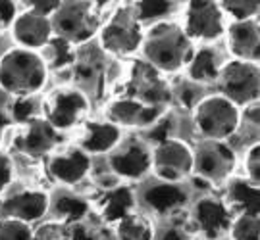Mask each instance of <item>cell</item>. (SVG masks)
Here are the masks:
<instances>
[{
	"label": "cell",
	"mask_w": 260,
	"mask_h": 240,
	"mask_svg": "<svg viewBox=\"0 0 260 240\" xmlns=\"http://www.w3.org/2000/svg\"><path fill=\"white\" fill-rule=\"evenodd\" d=\"M47 83L45 60L25 48L8 50L0 58V87L18 98H29Z\"/></svg>",
	"instance_id": "6da1fadb"
},
{
	"label": "cell",
	"mask_w": 260,
	"mask_h": 240,
	"mask_svg": "<svg viewBox=\"0 0 260 240\" xmlns=\"http://www.w3.org/2000/svg\"><path fill=\"white\" fill-rule=\"evenodd\" d=\"M149 65L156 71H177L191 58V41L176 23H158L141 43Z\"/></svg>",
	"instance_id": "7a4b0ae2"
},
{
	"label": "cell",
	"mask_w": 260,
	"mask_h": 240,
	"mask_svg": "<svg viewBox=\"0 0 260 240\" xmlns=\"http://www.w3.org/2000/svg\"><path fill=\"white\" fill-rule=\"evenodd\" d=\"M239 108L223 96H206L199 100L195 108V125L206 140L230 139L239 127Z\"/></svg>",
	"instance_id": "3957f363"
},
{
	"label": "cell",
	"mask_w": 260,
	"mask_h": 240,
	"mask_svg": "<svg viewBox=\"0 0 260 240\" xmlns=\"http://www.w3.org/2000/svg\"><path fill=\"white\" fill-rule=\"evenodd\" d=\"M218 85L225 100L239 106H249L258 102L260 94V69L258 64L232 60L218 71Z\"/></svg>",
	"instance_id": "277c9868"
},
{
	"label": "cell",
	"mask_w": 260,
	"mask_h": 240,
	"mask_svg": "<svg viewBox=\"0 0 260 240\" xmlns=\"http://www.w3.org/2000/svg\"><path fill=\"white\" fill-rule=\"evenodd\" d=\"M52 31L66 43H83L94 35L99 27L93 14V2H60L50 19Z\"/></svg>",
	"instance_id": "5b68a950"
},
{
	"label": "cell",
	"mask_w": 260,
	"mask_h": 240,
	"mask_svg": "<svg viewBox=\"0 0 260 240\" xmlns=\"http://www.w3.org/2000/svg\"><path fill=\"white\" fill-rule=\"evenodd\" d=\"M152 167L164 183H177L193 171V148L183 140L166 139L152 152Z\"/></svg>",
	"instance_id": "8992f818"
},
{
	"label": "cell",
	"mask_w": 260,
	"mask_h": 240,
	"mask_svg": "<svg viewBox=\"0 0 260 240\" xmlns=\"http://www.w3.org/2000/svg\"><path fill=\"white\" fill-rule=\"evenodd\" d=\"M235 154L225 142L205 140L193 150V169L210 183H222L232 175Z\"/></svg>",
	"instance_id": "52a82bcc"
},
{
	"label": "cell",
	"mask_w": 260,
	"mask_h": 240,
	"mask_svg": "<svg viewBox=\"0 0 260 240\" xmlns=\"http://www.w3.org/2000/svg\"><path fill=\"white\" fill-rule=\"evenodd\" d=\"M223 12L218 2L193 0L187 6L185 35L197 41H216L223 35Z\"/></svg>",
	"instance_id": "ba28073f"
},
{
	"label": "cell",
	"mask_w": 260,
	"mask_h": 240,
	"mask_svg": "<svg viewBox=\"0 0 260 240\" xmlns=\"http://www.w3.org/2000/svg\"><path fill=\"white\" fill-rule=\"evenodd\" d=\"M101 43L108 52H114V54L135 52L143 43L139 21L129 14L121 12L103 27Z\"/></svg>",
	"instance_id": "9c48e42d"
},
{
	"label": "cell",
	"mask_w": 260,
	"mask_h": 240,
	"mask_svg": "<svg viewBox=\"0 0 260 240\" xmlns=\"http://www.w3.org/2000/svg\"><path fill=\"white\" fill-rule=\"evenodd\" d=\"M87 111H89L87 96L79 91L64 89V91L52 93V96H50L47 108V121L56 131L70 129L83 117Z\"/></svg>",
	"instance_id": "30bf717a"
},
{
	"label": "cell",
	"mask_w": 260,
	"mask_h": 240,
	"mask_svg": "<svg viewBox=\"0 0 260 240\" xmlns=\"http://www.w3.org/2000/svg\"><path fill=\"white\" fill-rule=\"evenodd\" d=\"M131 94L137 96L135 98L137 102L145 106H152V108H160L172 100L170 87L162 81L160 71H156L149 64H137L133 79H131Z\"/></svg>",
	"instance_id": "8fae6325"
},
{
	"label": "cell",
	"mask_w": 260,
	"mask_h": 240,
	"mask_svg": "<svg viewBox=\"0 0 260 240\" xmlns=\"http://www.w3.org/2000/svg\"><path fill=\"white\" fill-rule=\"evenodd\" d=\"M193 219L197 227L206 236V240H222V236L232 227L230 210L218 198H201L193 208Z\"/></svg>",
	"instance_id": "7c38bea8"
},
{
	"label": "cell",
	"mask_w": 260,
	"mask_h": 240,
	"mask_svg": "<svg viewBox=\"0 0 260 240\" xmlns=\"http://www.w3.org/2000/svg\"><path fill=\"white\" fill-rule=\"evenodd\" d=\"M110 167L114 173L125 179H141L152 167V152L143 142H129L110 156Z\"/></svg>",
	"instance_id": "4fadbf2b"
},
{
	"label": "cell",
	"mask_w": 260,
	"mask_h": 240,
	"mask_svg": "<svg viewBox=\"0 0 260 240\" xmlns=\"http://www.w3.org/2000/svg\"><path fill=\"white\" fill-rule=\"evenodd\" d=\"M48 212V196L45 192H19L10 196L0 206V215L4 219L16 221H37Z\"/></svg>",
	"instance_id": "5bb4252c"
},
{
	"label": "cell",
	"mask_w": 260,
	"mask_h": 240,
	"mask_svg": "<svg viewBox=\"0 0 260 240\" xmlns=\"http://www.w3.org/2000/svg\"><path fill=\"white\" fill-rule=\"evenodd\" d=\"M12 33L14 38L18 41L25 50L31 48H41L50 43L52 38V25L50 19L25 12L14 19L12 23Z\"/></svg>",
	"instance_id": "9a60e30c"
},
{
	"label": "cell",
	"mask_w": 260,
	"mask_h": 240,
	"mask_svg": "<svg viewBox=\"0 0 260 240\" xmlns=\"http://www.w3.org/2000/svg\"><path fill=\"white\" fill-rule=\"evenodd\" d=\"M230 35V50L241 62L258 64L260 56V37H258V21H233L228 27Z\"/></svg>",
	"instance_id": "2e32d148"
},
{
	"label": "cell",
	"mask_w": 260,
	"mask_h": 240,
	"mask_svg": "<svg viewBox=\"0 0 260 240\" xmlns=\"http://www.w3.org/2000/svg\"><path fill=\"white\" fill-rule=\"evenodd\" d=\"M110 123L114 125H129V127H149L160 117V108L145 106L135 98L116 100L108 110Z\"/></svg>",
	"instance_id": "e0dca14e"
},
{
	"label": "cell",
	"mask_w": 260,
	"mask_h": 240,
	"mask_svg": "<svg viewBox=\"0 0 260 240\" xmlns=\"http://www.w3.org/2000/svg\"><path fill=\"white\" fill-rule=\"evenodd\" d=\"M91 169V157L83 150H70L68 154L54 156L48 162V171L64 185H77Z\"/></svg>",
	"instance_id": "ac0fdd59"
},
{
	"label": "cell",
	"mask_w": 260,
	"mask_h": 240,
	"mask_svg": "<svg viewBox=\"0 0 260 240\" xmlns=\"http://www.w3.org/2000/svg\"><path fill=\"white\" fill-rule=\"evenodd\" d=\"M121 139V131L118 125L110 121H91L87 123V135L81 142V150L85 154H104L118 146Z\"/></svg>",
	"instance_id": "d6986e66"
},
{
	"label": "cell",
	"mask_w": 260,
	"mask_h": 240,
	"mask_svg": "<svg viewBox=\"0 0 260 240\" xmlns=\"http://www.w3.org/2000/svg\"><path fill=\"white\" fill-rule=\"evenodd\" d=\"M143 200L152 212L170 213L187 202V192L176 183H158L145 190Z\"/></svg>",
	"instance_id": "ffe728a7"
},
{
	"label": "cell",
	"mask_w": 260,
	"mask_h": 240,
	"mask_svg": "<svg viewBox=\"0 0 260 240\" xmlns=\"http://www.w3.org/2000/svg\"><path fill=\"white\" fill-rule=\"evenodd\" d=\"M58 142V133L47 119H33L25 135L19 139V148L31 156H43Z\"/></svg>",
	"instance_id": "44dd1931"
},
{
	"label": "cell",
	"mask_w": 260,
	"mask_h": 240,
	"mask_svg": "<svg viewBox=\"0 0 260 240\" xmlns=\"http://www.w3.org/2000/svg\"><path fill=\"white\" fill-rule=\"evenodd\" d=\"M228 198L230 202L243 213V215H254L260 213V192L258 186L252 185L251 181L235 179L228 186Z\"/></svg>",
	"instance_id": "7402d4cb"
},
{
	"label": "cell",
	"mask_w": 260,
	"mask_h": 240,
	"mask_svg": "<svg viewBox=\"0 0 260 240\" xmlns=\"http://www.w3.org/2000/svg\"><path fill=\"white\" fill-rule=\"evenodd\" d=\"M135 204V196L127 186H118L114 188L106 198H104L103 215L108 223L121 221L125 215H129Z\"/></svg>",
	"instance_id": "603a6c76"
},
{
	"label": "cell",
	"mask_w": 260,
	"mask_h": 240,
	"mask_svg": "<svg viewBox=\"0 0 260 240\" xmlns=\"http://www.w3.org/2000/svg\"><path fill=\"white\" fill-rule=\"evenodd\" d=\"M218 60L210 48H201L189 60V77L193 83H212L218 79Z\"/></svg>",
	"instance_id": "cb8c5ba5"
},
{
	"label": "cell",
	"mask_w": 260,
	"mask_h": 240,
	"mask_svg": "<svg viewBox=\"0 0 260 240\" xmlns=\"http://www.w3.org/2000/svg\"><path fill=\"white\" fill-rule=\"evenodd\" d=\"M118 238L120 240H154V229L149 219L143 215L129 213L118 221Z\"/></svg>",
	"instance_id": "d4e9b609"
},
{
	"label": "cell",
	"mask_w": 260,
	"mask_h": 240,
	"mask_svg": "<svg viewBox=\"0 0 260 240\" xmlns=\"http://www.w3.org/2000/svg\"><path fill=\"white\" fill-rule=\"evenodd\" d=\"M177 2L172 0H143V2H135L133 12H135V19L137 21H156V19H164L176 10Z\"/></svg>",
	"instance_id": "484cf974"
},
{
	"label": "cell",
	"mask_w": 260,
	"mask_h": 240,
	"mask_svg": "<svg viewBox=\"0 0 260 240\" xmlns=\"http://www.w3.org/2000/svg\"><path fill=\"white\" fill-rule=\"evenodd\" d=\"M233 240H260V219L254 215H239L230 227Z\"/></svg>",
	"instance_id": "4316f807"
},
{
	"label": "cell",
	"mask_w": 260,
	"mask_h": 240,
	"mask_svg": "<svg viewBox=\"0 0 260 240\" xmlns=\"http://www.w3.org/2000/svg\"><path fill=\"white\" fill-rule=\"evenodd\" d=\"M220 8H222V12L232 14L237 21H247L258 14L260 2L258 0H223Z\"/></svg>",
	"instance_id": "83f0119b"
},
{
	"label": "cell",
	"mask_w": 260,
	"mask_h": 240,
	"mask_svg": "<svg viewBox=\"0 0 260 240\" xmlns=\"http://www.w3.org/2000/svg\"><path fill=\"white\" fill-rule=\"evenodd\" d=\"M89 210L87 202L75 196H60L56 202V213H60L68 221H79L83 219L85 213Z\"/></svg>",
	"instance_id": "f1b7e54d"
},
{
	"label": "cell",
	"mask_w": 260,
	"mask_h": 240,
	"mask_svg": "<svg viewBox=\"0 0 260 240\" xmlns=\"http://www.w3.org/2000/svg\"><path fill=\"white\" fill-rule=\"evenodd\" d=\"M0 240H35L27 223L0 219Z\"/></svg>",
	"instance_id": "f546056e"
},
{
	"label": "cell",
	"mask_w": 260,
	"mask_h": 240,
	"mask_svg": "<svg viewBox=\"0 0 260 240\" xmlns=\"http://www.w3.org/2000/svg\"><path fill=\"white\" fill-rule=\"evenodd\" d=\"M52 43V48H54V60H52V65L54 67H64V65H70L74 62V52H72V45L66 43L64 38H50Z\"/></svg>",
	"instance_id": "4dcf8cb0"
},
{
	"label": "cell",
	"mask_w": 260,
	"mask_h": 240,
	"mask_svg": "<svg viewBox=\"0 0 260 240\" xmlns=\"http://www.w3.org/2000/svg\"><path fill=\"white\" fill-rule=\"evenodd\" d=\"M35 113V104L31 98H16L12 104V117L18 123H31Z\"/></svg>",
	"instance_id": "1f68e13d"
},
{
	"label": "cell",
	"mask_w": 260,
	"mask_h": 240,
	"mask_svg": "<svg viewBox=\"0 0 260 240\" xmlns=\"http://www.w3.org/2000/svg\"><path fill=\"white\" fill-rule=\"evenodd\" d=\"M247 171H249V181L252 185L258 186L260 183V144H252L249 154H247Z\"/></svg>",
	"instance_id": "d6a6232c"
},
{
	"label": "cell",
	"mask_w": 260,
	"mask_h": 240,
	"mask_svg": "<svg viewBox=\"0 0 260 240\" xmlns=\"http://www.w3.org/2000/svg\"><path fill=\"white\" fill-rule=\"evenodd\" d=\"M27 12L31 14H37L43 18H48L50 14H54L58 6H60V0H27Z\"/></svg>",
	"instance_id": "836d02e7"
},
{
	"label": "cell",
	"mask_w": 260,
	"mask_h": 240,
	"mask_svg": "<svg viewBox=\"0 0 260 240\" xmlns=\"http://www.w3.org/2000/svg\"><path fill=\"white\" fill-rule=\"evenodd\" d=\"M12 177H14V166H12V159L6 154L0 152V192L12 183Z\"/></svg>",
	"instance_id": "e575fe53"
},
{
	"label": "cell",
	"mask_w": 260,
	"mask_h": 240,
	"mask_svg": "<svg viewBox=\"0 0 260 240\" xmlns=\"http://www.w3.org/2000/svg\"><path fill=\"white\" fill-rule=\"evenodd\" d=\"M179 100L187 108H193L195 104H199V89L193 83H185L179 89Z\"/></svg>",
	"instance_id": "d590c367"
},
{
	"label": "cell",
	"mask_w": 260,
	"mask_h": 240,
	"mask_svg": "<svg viewBox=\"0 0 260 240\" xmlns=\"http://www.w3.org/2000/svg\"><path fill=\"white\" fill-rule=\"evenodd\" d=\"M14 16H16V4L8 0H0V29L14 23Z\"/></svg>",
	"instance_id": "8d00e7d4"
},
{
	"label": "cell",
	"mask_w": 260,
	"mask_h": 240,
	"mask_svg": "<svg viewBox=\"0 0 260 240\" xmlns=\"http://www.w3.org/2000/svg\"><path fill=\"white\" fill-rule=\"evenodd\" d=\"M160 240H189V236L185 234V231H181L177 227H168L162 231Z\"/></svg>",
	"instance_id": "74e56055"
},
{
	"label": "cell",
	"mask_w": 260,
	"mask_h": 240,
	"mask_svg": "<svg viewBox=\"0 0 260 240\" xmlns=\"http://www.w3.org/2000/svg\"><path fill=\"white\" fill-rule=\"evenodd\" d=\"M168 131H170V121L160 123L158 127H154V129L150 131V139L156 140L158 144H160V142H164V140L168 139Z\"/></svg>",
	"instance_id": "f35d334b"
},
{
	"label": "cell",
	"mask_w": 260,
	"mask_h": 240,
	"mask_svg": "<svg viewBox=\"0 0 260 240\" xmlns=\"http://www.w3.org/2000/svg\"><path fill=\"white\" fill-rule=\"evenodd\" d=\"M72 240H93V236L85 231L83 227H75L72 232Z\"/></svg>",
	"instance_id": "ab89813d"
},
{
	"label": "cell",
	"mask_w": 260,
	"mask_h": 240,
	"mask_svg": "<svg viewBox=\"0 0 260 240\" xmlns=\"http://www.w3.org/2000/svg\"><path fill=\"white\" fill-rule=\"evenodd\" d=\"M10 123V117L8 115H4L2 111H0V135H2V131H4V127Z\"/></svg>",
	"instance_id": "60d3db41"
}]
</instances>
